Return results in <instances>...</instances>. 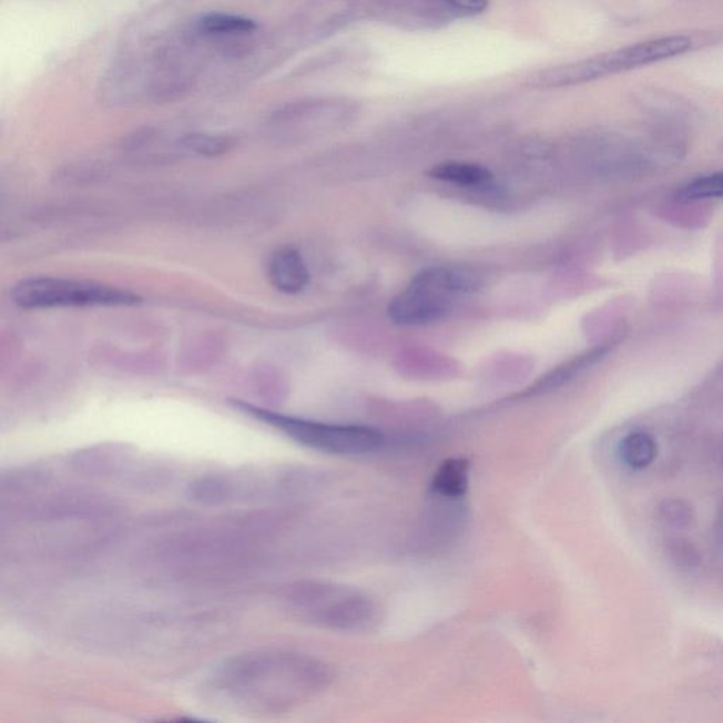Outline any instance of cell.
I'll return each mask as SVG.
<instances>
[{
    "label": "cell",
    "instance_id": "ba28073f",
    "mask_svg": "<svg viewBox=\"0 0 723 723\" xmlns=\"http://www.w3.org/2000/svg\"><path fill=\"white\" fill-rule=\"evenodd\" d=\"M471 483V462L465 458H449L434 472L430 490L434 498L457 503L467 496Z\"/></svg>",
    "mask_w": 723,
    "mask_h": 723
},
{
    "label": "cell",
    "instance_id": "9a60e30c",
    "mask_svg": "<svg viewBox=\"0 0 723 723\" xmlns=\"http://www.w3.org/2000/svg\"><path fill=\"white\" fill-rule=\"evenodd\" d=\"M449 10L465 17L482 13L488 8L489 0H442Z\"/></svg>",
    "mask_w": 723,
    "mask_h": 723
},
{
    "label": "cell",
    "instance_id": "4fadbf2b",
    "mask_svg": "<svg viewBox=\"0 0 723 723\" xmlns=\"http://www.w3.org/2000/svg\"><path fill=\"white\" fill-rule=\"evenodd\" d=\"M676 197L681 201L723 198V172L691 181Z\"/></svg>",
    "mask_w": 723,
    "mask_h": 723
},
{
    "label": "cell",
    "instance_id": "6da1fadb",
    "mask_svg": "<svg viewBox=\"0 0 723 723\" xmlns=\"http://www.w3.org/2000/svg\"><path fill=\"white\" fill-rule=\"evenodd\" d=\"M330 683V671L312 655L256 650L225 661L210 679L215 704L242 714L275 715L313 700Z\"/></svg>",
    "mask_w": 723,
    "mask_h": 723
},
{
    "label": "cell",
    "instance_id": "9c48e42d",
    "mask_svg": "<svg viewBox=\"0 0 723 723\" xmlns=\"http://www.w3.org/2000/svg\"><path fill=\"white\" fill-rule=\"evenodd\" d=\"M430 175L444 183L461 185V187H479L493 179V174L483 165L465 162L437 164L430 170Z\"/></svg>",
    "mask_w": 723,
    "mask_h": 723
},
{
    "label": "cell",
    "instance_id": "5bb4252c",
    "mask_svg": "<svg viewBox=\"0 0 723 723\" xmlns=\"http://www.w3.org/2000/svg\"><path fill=\"white\" fill-rule=\"evenodd\" d=\"M659 520L671 529H686L694 521V511L683 500H665L659 508Z\"/></svg>",
    "mask_w": 723,
    "mask_h": 723
},
{
    "label": "cell",
    "instance_id": "30bf717a",
    "mask_svg": "<svg viewBox=\"0 0 723 723\" xmlns=\"http://www.w3.org/2000/svg\"><path fill=\"white\" fill-rule=\"evenodd\" d=\"M658 442L648 432H632L624 437L619 446V456L628 467L644 469L658 457Z\"/></svg>",
    "mask_w": 723,
    "mask_h": 723
},
{
    "label": "cell",
    "instance_id": "8fae6325",
    "mask_svg": "<svg viewBox=\"0 0 723 723\" xmlns=\"http://www.w3.org/2000/svg\"><path fill=\"white\" fill-rule=\"evenodd\" d=\"M234 146V139L225 134L190 133L180 139V147L195 156L218 157Z\"/></svg>",
    "mask_w": 723,
    "mask_h": 723
},
{
    "label": "cell",
    "instance_id": "5b68a950",
    "mask_svg": "<svg viewBox=\"0 0 723 723\" xmlns=\"http://www.w3.org/2000/svg\"><path fill=\"white\" fill-rule=\"evenodd\" d=\"M690 49L691 41L686 38H676V35L649 40L611 51V53L592 57V59L537 72L529 79V84L533 88H541V90L583 84V82L602 79V77L617 74V72L658 63V61L683 54Z\"/></svg>",
    "mask_w": 723,
    "mask_h": 723
},
{
    "label": "cell",
    "instance_id": "7a4b0ae2",
    "mask_svg": "<svg viewBox=\"0 0 723 723\" xmlns=\"http://www.w3.org/2000/svg\"><path fill=\"white\" fill-rule=\"evenodd\" d=\"M483 277L468 267L438 266L427 268L397 294L387 314L391 323L417 327L440 322L452 312L459 299L479 291Z\"/></svg>",
    "mask_w": 723,
    "mask_h": 723
},
{
    "label": "cell",
    "instance_id": "52a82bcc",
    "mask_svg": "<svg viewBox=\"0 0 723 723\" xmlns=\"http://www.w3.org/2000/svg\"><path fill=\"white\" fill-rule=\"evenodd\" d=\"M267 277L276 291L298 294L308 286L309 272L302 253L294 247H278L267 263Z\"/></svg>",
    "mask_w": 723,
    "mask_h": 723
},
{
    "label": "cell",
    "instance_id": "3957f363",
    "mask_svg": "<svg viewBox=\"0 0 723 723\" xmlns=\"http://www.w3.org/2000/svg\"><path fill=\"white\" fill-rule=\"evenodd\" d=\"M288 609L315 627L338 632H368L379 622V608L366 593L338 583H293L284 595Z\"/></svg>",
    "mask_w": 723,
    "mask_h": 723
},
{
    "label": "cell",
    "instance_id": "7c38bea8",
    "mask_svg": "<svg viewBox=\"0 0 723 723\" xmlns=\"http://www.w3.org/2000/svg\"><path fill=\"white\" fill-rule=\"evenodd\" d=\"M608 353V346H599V348L590 350V353L578 356V358L568 362L561 368L552 371L550 376H547V379L542 380L539 387L542 390L552 389V387H559L567 384L568 380H571L580 374V371L590 368L591 365L597 364L598 360H601L603 356Z\"/></svg>",
    "mask_w": 723,
    "mask_h": 723
},
{
    "label": "cell",
    "instance_id": "277c9868",
    "mask_svg": "<svg viewBox=\"0 0 723 723\" xmlns=\"http://www.w3.org/2000/svg\"><path fill=\"white\" fill-rule=\"evenodd\" d=\"M234 406L245 415L276 428L293 441L330 456H366L379 451L386 444L384 432L374 427L308 420L263 409L245 401L236 400Z\"/></svg>",
    "mask_w": 723,
    "mask_h": 723
},
{
    "label": "cell",
    "instance_id": "2e32d148",
    "mask_svg": "<svg viewBox=\"0 0 723 723\" xmlns=\"http://www.w3.org/2000/svg\"><path fill=\"white\" fill-rule=\"evenodd\" d=\"M671 556L674 557L676 564L680 566H696L700 562L699 552L689 544L686 541H675L673 547H671Z\"/></svg>",
    "mask_w": 723,
    "mask_h": 723
},
{
    "label": "cell",
    "instance_id": "8992f818",
    "mask_svg": "<svg viewBox=\"0 0 723 723\" xmlns=\"http://www.w3.org/2000/svg\"><path fill=\"white\" fill-rule=\"evenodd\" d=\"M12 299L24 309L131 307L142 302L125 288L64 277L24 278L13 287Z\"/></svg>",
    "mask_w": 723,
    "mask_h": 723
}]
</instances>
